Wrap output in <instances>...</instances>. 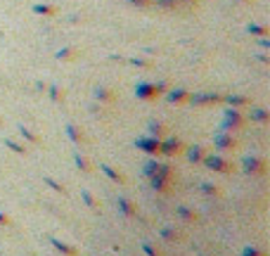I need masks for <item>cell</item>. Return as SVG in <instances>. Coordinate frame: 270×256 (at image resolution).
I'll return each instance as SVG.
<instances>
[{
	"label": "cell",
	"instance_id": "1",
	"mask_svg": "<svg viewBox=\"0 0 270 256\" xmlns=\"http://www.w3.org/2000/svg\"><path fill=\"white\" fill-rule=\"evenodd\" d=\"M166 90V83L159 81V83H147V81H140L135 85V95H137V100H145V102H152L154 97L159 93Z\"/></svg>",
	"mask_w": 270,
	"mask_h": 256
},
{
	"label": "cell",
	"instance_id": "2",
	"mask_svg": "<svg viewBox=\"0 0 270 256\" xmlns=\"http://www.w3.org/2000/svg\"><path fill=\"white\" fill-rule=\"evenodd\" d=\"M159 138H154V135H145V138H137L135 140V147L142 149V152H147L149 157H154V154H159Z\"/></svg>",
	"mask_w": 270,
	"mask_h": 256
},
{
	"label": "cell",
	"instance_id": "3",
	"mask_svg": "<svg viewBox=\"0 0 270 256\" xmlns=\"http://www.w3.org/2000/svg\"><path fill=\"white\" fill-rule=\"evenodd\" d=\"M204 166H209V169H214V171H220V173H230L232 171V166H230L220 154H204Z\"/></svg>",
	"mask_w": 270,
	"mask_h": 256
},
{
	"label": "cell",
	"instance_id": "4",
	"mask_svg": "<svg viewBox=\"0 0 270 256\" xmlns=\"http://www.w3.org/2000/svg\"><path fill=\"white\" fill-rule=\"evenodd\" d=\"M244 171L249 175H258L266 171V162L261 157H244Z\"/></svg>",
	"mask_w": 270,
	"mask_h": 256
},
{
	"label": "cell",
	"instance_id": "5",
	"mask_svg": "<svg viewBox=\"0 0 270 256\" xmlns=\"http://www.w3.org/2000/svg\"><path fill=\"white\" fill-rule=\"evenodd\" d=\"M180 147H183V142H180L178 138H166L163 142H159V154H163V157H173L176 152H180Z\"/></svg>",
	"mask_w": 270,
	"mask_h": 256
},
{
	"label": "cell",
	"instance_id": "6",
	"mask_svg": "<svg viewBox=\"0 0 270 256\" xmlns=\"http://www.w3.org/2000/svg\"><path fill=\"white\" fill-rule=\"evenodd\" d=\"M242 126H244L242 114L232 107L225 109V128H228V131H235V128H242Z\"/></svg>",
	"mask_w": 270,
	"mask_h": 256
},
{
	"label": "cell",
	"instance_id": "7",
	"mask_svg": "<svg viewBox=\"0 0 270 256\" xmlns=\"http://www.w3.org/2000/svg\"><path fill=\"white\" fill-rule=\"evenodd\" d=\"M214 145H216L220 152H232V149L237 147V140H235L232 135L223 133V135H216V138H214Z\"/></svg>",
	"mask_w": 270,
	"mask_h": 256
},
{
	"label": "cell",
	"instance_id": "8",
	"mask_svg": "<svg viewBox=\"0 0 270 256\" xmlns=\"http://www.w3.org/2000/svg\"><path fill=\"white\" fill-rule=\"evenodd\" d=\"M116 206H119V211H121L126 218H135V216H137V209H135L126 197H119V199H116Z\"/></svg>",
	"mask_w": 270,
	"mask_h": 256
},
{
	"label": "cell",
	"instance_id": "9",
	"mask_svg": "<svg viewBox=\"0 0 270 256\" xmlns=\"http://www.w3.org/2000/svg\"><path fill=\"white\" fill-rule=\"evenodd\" d=\"M50 244H53L54 249L59 252V254H64V256H76L79 252L71 247V244H67V242H62V240H57V237H50Z\"/></svg>",
	"mask_w": 270,
	"mask_h": 256
},
{
	"label": "cell",
	"instance_id": "10",
	"mask_svg": "<svg viewBox=\"0 0 270 256\" xmlns=\"http://www.w3.org/2000/svg\"><path fill=\"white\" fill-rule=\"evenodd\" d=\"M64 131H67V135H69V140H71V142H76V145H79V142H85L83 131H79L74 123H67V128H64Z\"/></svg>",
	"mask_w": 270,
	"mask_h": 256
},
{
	"label": "cell",
	"instance_id": "11",
	"mask_svg": "<svg viewBox=\"0 0 270 256\" xmlns=\"http://www.w3.org/2000/svg\"><path fill=\"white\" fill-rule=\"evenodd\" d=\"M220 95H189V102L192 105H211V102H218Z\"/></svg>",
	"mask_w": 270,
	"mask_h": 256
},
{
	"label": "cell",
	"instance_id": "12",
	"mask_svg": "<svg viewBox=\"0 0 270 256\" xmlns=\"http://www.w3.org/2000/svg\"><path fill=\"white\" fill-rule=\"evenodd\" d=\"M100 171H102V173H107V178H109V180H114V183H126V178H123L119 171H114L109 164H100Z\"/></svg>",
	"mask_w": 270,
	"mask_h": 256
},
{
	"label": "cell",
	"instance_id": "13",
	"mask_svg": "<svg viewBox=\"0 0 270 256\" xmlns=\"http://www.w3.org/2000/svg\"><path fill=\"white\" fill-rule=\"evenodd\" d=\"M249 119H251V121H258V123H268L270 114H268V109L254 107V109H251V114H249Z\"/></svg>",
	"mask_w": 270,
	"mask_h": 256
},
{
	"label": "cell",
	"instance_id": "14",
	"mask_svg": "<svg viewBox=\"0 0 270 256\" xmlns=\"http://www.w3.org/2000/svg\"><path fill=\"white\" fill-rule=\"evenodd\" d=\"M188 100H189V93L188 90H183V88H178V90H171V93H168V102H173V105L188 102Z\"/></svg>",
	"mask_w": 270,
	"mask_h": 256
},
{
	"label": "cell",
	"instance_id": "15",
	"mask_svg": "<svg viewBox=\"0 0 270 256\" xmlns=\"http://www.w3.org/2000/svg\"><path fill=\"white\" fill-rule=\"evenodd\" d=\"M202 159H204V149L199 147V145H194V147L188 149V162L197 164V162H202Z\"/></svg>",
	"mask_w": 270,
	"mask_h": 256
},
{
	"label": "cell",
	"instance_id": "16",
	"mask_svg": "<svg viewBox=\"0 0 270 256\" xmlns=\"http://www.w3.org/2000/svg\"><path fill=\"white\" fill-rule=\"evenodd\" d=\"M178 216H180L183 221H189V223H194V221H197V214H194V211H189L188 206H178Z\"/></svg>",
	"mask_w": 270,
	"mask_h": 256
},
{
	"label": "cell",
	"instance_id": "17",
	"mask_svg": "<svg viewBox=\"0 0 270 256\" xmlns=\"http://www.w3.org/2000/svg\"><path fill=\"white\" fill-rule=\"evenodd\" d=\"M232 107H237V105H249V97H244V95H228L225 97Z\"/></svg>",
	"mask_w": 270,
	"mask_h": 256
},
{
	"label": "cell",
	"instance_id": "18",
	"mask_svg": "<svg viewBox=\"0 0 270 256\" xmlns=\"http://www.w3.org/2000/svg\"><path fill=\"white\" fill-rule=\"evenodd\" d=\"M163 131H166V128H163V123H159V121H149V133L154 135V138H162Z\"/></svg>",
	"mask_w": 270,
	"mask_h": 256
},
{
	"label": "cell",
	"instance_id": "19",
	"mask_svg": "<svg viewBox=\"0 0 270 256\" xmlns=\"http://www.w3.org/2000/svg\"><path fill=\"white\" fill-rule=\"evenodd\" d=\"M95 97H100V100H105V102H114V95L109 93L107 88H97V90H95Z\"/></svg>",
	"mask_w": 270,
	"mask_h": 256
},
{
	"label": "cell",
	"instance_id": "20",
	"mask_svg": "<svg viewBox=\"0 0 270 256\" xmlns=\"http://www.w3.org/2000/svg\"><path fill=\"white\" fill-rule=\"evenodd\" d=\"M159 235H162L163 240H168V242H176V240H178V232L173 228H163Z\"/></svg>",
	"mask_w": 270,
	"mask_h": 256
},
{
	"label": "cell",
	"instance_id": "21",
	"mask_svg": "<svg viewBox=\"0 0 270 256\" xmlns=\"http://www.w3.org/2000/svg\"><path fill=\"white\" fill-rule=\"evenodd\" d=\"M246 31H249V33H256V36H268V28L258 27V24H249V27H246Z\"/></svg>",
	"mask_w": 270,
	"mask_h": 256
},
{
	"label": "cell",
	"instance_id": "22",
	"mask_svg": "<svg viewBox=\"0 0 270 256\" xmlns=\"http://www.w3.org/2000/svg\"><path fill=\"white\" fill-rule=\"evenodd\" d=\"M140 249H142L147 256H162V252H157V249H154L149 242H142V244H140Z\"/></svg>",
	"mask_w": 270,
	"mask_h": 256
},
{
	"label": "cell",
	"instance_id": "23",
	"mask_svg": "<svg viewBox=\"0 0 270 256\" xmlns=\"http://www.w3.org/2000/svg\"><path fill=\"white\" fill-rule=\"evenodd\" d=\"M154 2H157L159 7H163V10H173L176 5H180L178 0H154Z\"/></svg>",
	"mask_w": 270,
	"mask_h": 256
},
{
	"label": "cell",
	"instance_id": "24",
	"mask_svg": "<svg viewBox=\"0 0 270 256\" xmlns=\"http://www.w3.org/2000/svg\"><path fill=\"white\" fill-rule=\"evenodd\" d=\"M242 256H266V252L258 249V247H246V249L242 252Z\"/></svg>",
	"mask_w": 270,
	"mask_h": 256
},
{
	"label": "cell",
	"instance_id": "25",
	"mask_svg": "<svg viewBox=\"0 0 270 256\" xmlns=\"http://www.w3.org/2000/svg\"><path fill=\"white\" fill-rule=\"evenodd\" d=\"M19 131H22V135H24L27 140H31V142H41V138H38L36 133H31V131H28V128H24V126H19Z\"/></svg>",
	"mask_w": 270,
	"mask_h": 256
},
{
	"label": "cell",
	"instance_id": "26",
	"mask_svg": "<svg viewBox=\"0 0 270 256\" xmlns=\"http://www.w3.org/2000/svg\"><path fill=\"white\" fill-rule=\"evenodd\" d=\"M43 180H45V183H48V185H50V188L53 190H57V192H62V195H64V185H59V183H54L53 178H50V175H43Z\"/></svg>",
	"mask_w": 270,
	"mask_h": 256
},
{
	"label": "cell",
	"instance_id": "27",
	"mask_svg": "<svg viewBox=\"0 0 270 256\" xmlns=\"http://www.w3.org/2000/svg\"><path fill=\"white\" fill-rule=\"evenodd\" d=\"M74 159H76V166H79L81 171H90V164L85 162V157H81V154H76Z\"/></svg>",
	"mask_w": 270,
	"mask_h": 256
},
{
	"label": "cell",
	"instance_id": "28",
	"mask_svg": "<svg viewBox=\"0 0 270 256\" xmlns=\"http://www.w3.org/2000/svg\"><path fill=\"white\" fill-rule=\"evenodd\" d=\"M81 197H83V202L88 204L90 209H97V202H95V199H93V195H90L88 190H85V192H81Z\"/></svg>",
	"mask_w": 270,
	"mask_h": 256
},
{
	"label": "cell",
	"instance_id": "29",
	"mask_svg": "<svg viewBox=\"0 0 270 256\" xmlns=\"http://www.w3.org/2000/svg\"><path fill=\"white\" fill-rule=\"evenodd\" d=\"M74 55H76L74 48H64V50H59V53H57V57H59V59H71Z\"/></svg>",
	"mask_w": 270,
	"mask_h": 256
},
{
	"label": "cell",
	"instance_id": "30",
	"mask_svg": "<svg viewBox=\"0 0 270 256\" xmlns=\"http://www.w3.org/2000/svg\"><path fill=\"white\" fill-rule=\"evenodd\" d=\"M62 90H59V88H57V85H50V100H53V102H59V100H62Z\"/></svg>",
	"mask_w": 270,
	"mask_h": 256
},
{
	"label": "cell",
	"instance_id": "31",
	"mask_svg": "<svg viewBox=\"0 0 270 256\" xmlns=\"http://www.w3.org/2000/svg\"><path fill=\"white\" fill-rule=\"evenodd\" d=\"M5 145H7L10 149H14V152H19V154H24V152H27L22 145H17V142H14V140H10V138H5Z\"/></svg>",
	"mask_w": 270,
	"mask_h": 256
},
{
	"label": "cell",
	"instance_id": "32",
	"mask_svg": "<svg viewBox=\"0 0 270 256\" xmlns=\"http://www.w3.org/2000/svg\"><path fill=\"white\" fill-rule=\"evenodd\" d=\"M33 12H38V14H53L54 10H53V7H48V5H33Z\"/></svg>",
	"mask_w": 270,
	"mask_h": 256
},
{
	"label": "cell",
	"instance_id": "33",
	"mask_svg": "<svg viewBox=\"0 0 270 256\" xmlns=\"http://www.w3.org/2000/svg\"><path fill=\"white\" fill-rule=\"evenodd\" d=\"M202 190L204 192H209V195H218V185H214V183H204Z\"/></svg>",
	"mask_w": 270,
	"mask_h": 256
},
{
	"label": "cell",
	"instance_id": "34",
	"mask_svg": "<svg viewBox=\"0 0 270 256\" xmlns=\"http://www.w3.org/2000/svg\"><path fill=\"white\" fill-rule=\"evenodd\" d=\"M126 2H131V5H135V7H147L149 0H126Z\"/></svg>",
	"mask_w": 270,
	"mask_h": 256
},
{
	"label": "cell",
	"instance_id": "35",
	"mask_svg": "<svg viewBox=\"0 0 270 256\" xmlns=\"http://www.w3.org/2000/svg\"><path fill=\"white\" fill-rule=\"evenodd\" d=\"M0 223H2V226H10L12 221H10V216H5L2 211H0Z\"/></svg>",
	"mask_w": 270,
	"mask_h": 256
},
{
	"label": "cell",
	"instance_id": "36",
	"mask_svg": "<svg viewBox=\"0 0 270 256\" xmlns=\"http://www.w3.org/2000/svg\"><path fill=\"white\" fill-rule=\"evenodd\" d=\"M258 45H261V48H270V41H268V38H261V41H258Z\"/></svg>",
	"mask_w": 270,
	"mask_h": 256
},
{
	"label": "cell",
	"instance_id": "37",
	"mask_svg": "<svg viewBox=\"0 0 270 256\" xmlns=\"http://www.w3.org/2000/svg\"><path fill=\"white\" fill-rule=\"evenodd\" d=\"M178 2H185V5H188V2H194V0H178Z\"/></svg>",
	"mask_w": 270,
	"mask_h": 256
},
{
	"label": "cell",
	"instance_id": "38",
	"mask_svg": "<svg viewBox=\"0 0 270 256\" xmlns=\"http://www.w3.org/2000/svg\"><path fill=\"white\" fill-rule=\"evenodd\" d=\"M0 123H2V121H0Z\"/></svg>",
	"mask_w": 270,
	"mask_h": 256
}]
</instances>
